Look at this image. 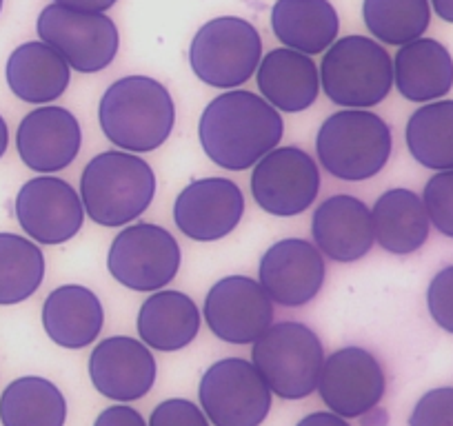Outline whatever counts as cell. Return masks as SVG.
<instances>
[{
	"label": "cell",
	"mask_w": 453,
	"mask_h": 426,
	"mask_svg": "<svg viewBox=\"0 0 453 426\" xmlns=\"http://www.w3.org/2000/svg\"><path fill=\"white\" fill-rule=\"evenodd\" d=\"M285 123L276 107L254 91L234 89L204 107L198 136L213 164L229 171H245L276 149Z\"/></svg>",
	"instance_id": "cell-1"
},
{
	"label": "cell",
	"mask_w": 453,
	"mask_h": 426,
	"mask_svg": "<svg viewBox=\"0 0 453 426\" xmlns=\"http://www.w3.org/2000/svg\"><path fill=\"white\" fill-rule=\"evenodd\" d=\"M100 129L109 142L132 154L158 149L172 136L176 107L163 82L150 76H125L100 98Z\"/></svg>",
	"instance_id": "cell-2"
},
{
	"label": "cell",
	"mask_w": 453,
	"mask_h": 426,
	"mask_svg": "<svg viewBox=\"0 0 453 426\" xmlns=\"http://www.w3.org/2000/svg\"><path fill=\"white\" fill-rule=\"evenodd\" d=\"M156 195L154 169L132 151H103L81 178L85 213L103 227H125L150 209Z\"/></svg>",
	"instance_id": "cell-3"
},
{
	"label": "cell",
	"mask_w": 453,
	"mask_h": 426,
	"mask_svg": "<svg viewBox=\"0 0 453 426\" xmlns=\"http://www.w3.org/2000/svg\"><path fill=\"white\" fill-rule=\"evenodd\" d=\"M391 129L369 110H342L322 123L316 138L318 160L334 178L369 180L391 158Z\"/></svg>",
	"instance_id": "cell-4"
},
{
	"label": "cell",
	"mask_w": 453,
	"mask_h": 426,
	"mask_svg": "<svg viewBox=\"0 0 453 426\" xmlns=\"http://www.w3.org/2000/svg\"><path fill=\"white\" fill-rule=\"evenodd\" d=\"M320 89L331 103L349 110H369L394 89V60L369 36H345L322 56Z\"/></svg>",
	"instance_id": "cell-5"
},
{
	"label": "cell",
	"mask_w": 453,
	"mask_h": 426,
	"mask_svg": "<svg viewBox=\"0 0 453 426\" xmlns=\"http://www.w3.org/2000/svg\"><path fill=\"white\" fill-rule=\"evenodd\" d=\"M251 362L272 393L282 399H303L316 391L325 349L307 324L278 323L254 342Z\"/></svg>",
	"instance_id": "cell-6"
},
{
	"label": "cell",
	"mask_w": 453,
	"mask_h": 426,
	"mask_svg": "<svg viewBox=\"0 0 453 426\" xmlns=\"http://www.w3.org/2000/svg\"><path fill=\"white\" fill-rule=\"evenodd\" d=\"M263 60V38L245 19L220 16L196 32L189 47L191 72L209 87L236 89Z\"/></svg>",
	"instance_id": "cell-7"
},
{
	"label": "cell",
	"mask_w": 453,
	"mask_h": 426,
	"mask_svg": "<svg viewBox=\"0 0 453 426\" xmlns=\"http://www.w3.org/2000/svg\"><path fill=\"white\" fill-rule=\"evenodd\" d=\"M38 36L81 73L103 72L120 47L119 27L104 11H81L51 3L38 16Z\"/></svg>",
	"instance_id": "cell-8"
},
{
	"label": "cell",
	"mask_w": 453,
	"mask_h": 426,
	"mask_svg": "<svg viewBox=\"0 0 453 426\" xmlns=\"http://www.w3.org/2000/svg\"><path fill=\"white\" fill-rule=\"evenodd\" d=\"M203 413L213 426H260L272 408V389L254 362L218 360L198 386Z\"/></svg>",
	"instance_id": "cell-9"
},
{
	"label": "cell",
	"mask_w": 453,
	"mask_h": 426,
	"mask_svg": "<svg viewBox=\"0 0 453 426\" xmlns=\"http://www.w3.org/2000/svg\"><path fill=\"white\" fill-rule=\"evenodd\" d=\"M107 269L113 280L127 289L154 293L176 278L180 269V247L176 238L158 224H129L113 238Z\"/></svg>",
	"instance_id": "cell-10"
},
{
	"label": "cell",
	"mask_w": 453,
	"mask_h": 426,
	"mask_svg": "<svg viewBox=\"0 0 453 426\" xmlns=\"http://www.w3.org/2000/svg\"><path fill=\"white\" fill-rule=\"evenodd\" d=\"M320 191V169L298 147H276L254 164L251 194L263 211L291 218L307 211Z\"/></svg>",
	"instance_id": "cell-11"
},
{
	"label": "cell",
	"mask_w": 453,
	"mask_h": 426,
	"mask_svg": "<svg viewBox=\"0 0 453 426\" xmlns=\"http://www.w3.org/2000/svg\"><path fill=\"white\" fill-rule=\"evenodd\" d=\"M204 320L216 338L229 345H254L273 324V302L258 280L226 276L204 298Z\"/></svg>",
	"instance_id": "cell-12"
},
{
	"label": "cell",
	"mask_w": 453,
	"mask_h": 426,
	"mask_svg": "<svg viewBox=\"0 0 453 426\" xmlns=\"http://www.w3.org/2000/svg\"><path fill=\"white\" fill-rule=\"evenodd\" d=\"M316 389L326 408L347 420L376 408L387 380L376 355L360 346H345L326 355Z\"/></svg>",
	"instance_id": "cell-13"
},
{
	"label": "cell",
	"mask_w": 453,
	"mask_h": 426,
	"mask_svg": "<svg viewBox=\"0 0 453 426\" xmlns=\"http://www.w3.org/2000/svg\"><path fill=\"white\" fill-rule=\"evenodd\" d=\"M16 218L32 240L63 245L82 227L85 207L81 194L63 178L50 173L32 178L16 195Z\"/></svg>",
	"instance_id": "cell-14"
},
{
	"label": "cell",
	"mask_w": 453,
	"mask_h": 426,
	"mask_svg": "<svg viewBox=\"0 0 453 426\" xmlns=\"http://www.w3.org/2000/svg\"><path fill=\"white\" fill-rule=\"evenodd\" d=\"M245 216V195L229 178H200L180 191L173 204L176 227L187 238L213 242L229 236Z\"/></svg>",
	"instance_id": "cell-15"
},
{
	"label": "cell",
	"mask_w": 453,
	"mask_h": 426,
	"mask_svg": "<svg viewBox=\"0 0 453 426\" xmlns=\"http://www.w3.org/2000/svg\"><path fill=\"white\" fill-rule=\"evenodd\" d=\"M325 258L313 242L285 238L265 251L258 282L273 304L294 308L311 302L325 285Z\"/></svg>",
	"instance_id": "cell-16"
},
{
	"label": "cell",
	"mask_w": 453,
	"mask_h": 426,
	"mask_svg": "<svg viewBox=\"0 0 453 426\" xmlns=\"http://www.w3.org/2000/svg\"><path fill=\"white\" fill-rule=\"evenodd\" d=\"M156 358L142 340L113 336L100 342L89 358V377L100 395L116 402L145 398L156 382Z\"/></svg>",
	"instance_id": "cell-17"
},
{
	"label": "cell",
	"mask_w": 453,
	"mask_h": 426,
	"mask_svg": "<svg viewBox=\"0 0 453 426\" xmlns=\"http://www.w3.org/2000/svg\"><path fill=\"white\" fill-rule=\"evenodd\" d=\"M81 145V123L65 107H38L29 111L16 132L20 160L38 173L67 169L76 160Z\"/></svg>",
	"instance_id": "cell-18"
},
{
	"label": "cell",
	"mask_w": 453,
	"mask_h": 426,
	"mask_svg": "<svg viewBox=\"0 0 453 426\" xmlns=\"http://www.w3.org/2000/svg\"><path fill=\"white\" fill-rule=\"evenodd\" d=\"M311 236L322 255L335 262H356L376 242L372 209L356 195H331L313 211Z\"/></svg>",
	"instance_id": "cell-19"
},
{
	"label": "cell",
	"mask_w": 453,
	"mask_h": 426,
	"mask_svg": "<svg viewBox=\"0 0 453 426\" xmlns=\"http://www.w3.org/2000/svg\"><path fill=\"white\" fill-rule=\"evenodd\" d=\"M260 95L287 114L309 110L320 94V72L311 56L289 47H278L260 60L256 69Z\"/></svg>",
	"instance_id": "cell-20"
},
{
	"label": "cell",
	"mask_w": 453,
	"mask_h": 426,
	"mask_svg": "<svg viewBox=\"0 0 453 426\" xmlns=\"http://www.w3.org/2000/svg\"><path fill=\"white\" fill-rule=\"evenodd\" d=\"M103 324V302L82 285L58 286L42 304V327L51 342L65 349L89 346L100 336Z\"/></svg>",
	"instance_id": "cell-21"
},
{
	"label": "cell",
	"mask_w": 453,
	"mask_h": 426,
	"mask_svg": "<svg viewBox=\"0 0 453 426\" xmlns=\"http://www.w3.org/2000/svg\"><path fill=\"white\" fill-rule=\"evenodd\" d=\"M394 85L411 103H434L453 87V58L442 42L416 38L394 58Z\"/></svg>",
	"instance_id": "cell-22"
},
{
	"label": "cell",
	"mask_w": 453,
	"mask_h": 426,
	"mask_svg": "<svg viewBox=\"0 0 453 426\" xmlns=\"http://www.w3.org/2000/svg\"><path fill=\"white\" fill-rule=\"evenodd\" d=\"M7 85L12 94L29 104H50L67 91L72 67L42 41L25 42L7 60Z\"/></svg>",
	"instance_id": "cell-23"
},
{
	"label": "cell",
	"mask_w": 453,
	"mask_h": 426,
	"mask_svg": "<svg viewBox=\"0 0 453 426\" xmlns=\"http://www.w3.org/2000/svg\"><path fill=\"white\" fill-rule=\"evenodd\" d=\"M138 336L156 351L189 346L200 331V311L182 291H154L138 311Z\"/></svg>",
	"instance_id": "cell-24"
},
{
	"label": "cell",
	"mask_w": 453,
	"mask_h": 426,
	"mask_svg": "<svg viewBox=\"0 0 453 426\" xmlns=\"http://www.w3.org/2000/svg\"><path fill=\"white\" fill-rule=\"evenodd\" d=\"M272 29L278 41L300 54H325L340 29L338 11L329 0H276Z\"/></svg>",
	"instance_id": "cell-25"
},
{
	"label": "cell",
	"mask_w": 453,
	"mask_h": 426,
	"mask_svg": "<svg viewBox=\"0 0 453 426\" xmlns=\"http://www.w3.org/2000/svg\"><path fill=\"white\" fill-rule=\"evenodd\" d=\"M373 238L394 255H409L420 249L431 232L425 202L411 189H389L372 209Z\"/></svg>",
	"instance_id": "cell-26"
},
{
	"label": "cell",
	"mask_w": 453,
	"mask_h": 426,
	"mask_svg": "<svg viewBox=\"0 0 453 426\" xmlns=\"http://www.w3.org/2000/svg\"><path fill=\"white\" fill-rule=\"evenodd\" d=\"M65 420L67 402L45 377H19L0 395L3 426H65Z\"/></svg>",
	"instance_id": "cell-27"
},
{
	"label": "cell",
	"mask_w": 453,
	"mask_h": 426,
	"mask_svg": "<svg viewBox=\"0 0 453 426\" xmlns=\"http://www.w3.org/2000/svg\"><path fill=\"white\" fill-rule=\"evenodd\" d=\"M407 147L422 167L453 169V100H434L413 111L407 123Z\"/></svg>",
	"instance_id": "cell-28"
},
{
	"label": "cell",
	"mask_w": 453,
	"mask_h": 426,
	"mask_svg": "<svg viewBox=\"0 0 453 426\" xmlns=\"http://www.w3.org/2000/svg\"><path fill=\"white\" fill-rule=\"evenodd\" d=\"M45 278V255L36 242L16 233H0V304L32 298Z\"/></svg>",
	"instance_id": "cell-29"
},
{
	"label": "cell",
	"mask_w": 453,
	"mask_h": 426,
	"mask_svg": "<svg viewBox=\"0 0 453 426\" xmlns=\"http://www.w3.org/2000/svg\"><path fill=\"white\" fill-rule=\"evenodd\" d=\"M363 19L378 41L403 47L429 29L431 5L429 0H365Z\"/></svg>",
	"instance_id": "cell-30"
},
{
	"label": "cell",
	"mask_w": 453,
	"mask_h": 426,
	"mask_svg": "<svg viewBox=\"0 0 453 426\" xmlns=\"http://www.w3.org/2000/svg\"><path fill=\"white\" fill-rule=\"evenodd\" d=\"M429 223L442 236L453 238V169L438 171L425 186L422 194Z\"/></svg>",
	"instance_id": "cell-31"
},
{
	"label": "cell",
	"mask_w": 453,
	"mask_h": 426,
	"mask_svg": "<svg viewBox=\"0 0 453 426\" xmlns=\"http://www.w3.org/2000/svg\"><path fill=\"white\" fill-rule=\"evenodd\" d=\"M409 426H453V389L426 391L418 399Z\"/></svg>",
	"instance_id": "cell-32"
},
{
	"label": "cell",
	"mask_w": 453,
	"mask_h": 426,
	"mask_svg": "<svg viewBox=\"0 0 453 426\" xmlns=\"http://www.w3.org/2000/svg\"><path fill=\"white\" fill-rule=\"evenodd\" d=\"M426 307L434 323L444 331L453 333V264L434 276L426 291Z\"/></svg>",
	"instance_id": "cell-33"
},
{
	"label": "cell",
	"mask_w": 453,
	"mask_h": 426,
	"mask_svg": "<svg viewBox=\"0 0 453 426\" xmlns=\"http://www.w3.org/2000/svg\"><path fill=\"white\" fill-rule=\"evenodd\" d=\"M147 426H209V420L191 399L173 398L154 408Z\"/></svg>",
	"instance_id": "cell-34"
},
{
	"label": "cell",
	"mask_w": 453,
	"mask_h": 426,
	"mask_svg": "<svg viewBox=\"0 0 453 426\" xmlns=\"http://www.w3.org/2000/svg\"><path fill=\"white\" fill-rule=\"evenodd\" d=\"M94 426H147V422L142 420L141 413L132 407H125V404H116V407H109L96 417Z\"/></svg>",
	"instance_id": "cell-35"
},
{
	"label": "cell",
	"mask_w": 453,
	"mask_h": 426,
	"mask_svg": "<svg viewBox=\"0 0 453 426\" xmlns=\"http://www.w3.org/2000/svg\"><path fill=\"white\" fill-rule=\"evenodd\" d=\"M296 426H351L345 417L335 415L331 411H318L311 413V415L303 417Z\"/></svg>",
	"instance_id": "cell-36"
},
{
	"label": "cell",
	"mask_w": 453,
	"mask_h": 426,
	"mask_svg": "<svg viewBox=\"0 0 453 426\" xmlns=\"http://www.w3.org/2000/svg\"><path fill=\"white\" fill-rule=\"evenodd\" d=\"M58 5L72 7V10H81V11H107L111 10L119 0H54Z\"/></svg>",
	"instance_id": "cell-37"
},
{
	"label": "cell",
	"mask_w": 453,
	"mask_h": 426,
	"mask_svg": "<svg viewBox=\"0 0 453 426\" xmlns=\"http://www.w3.org/2000/svg\"><path fill=\"white\" fill-rule=\"evenodd\" d=\"M429 5L434 7V11L440 19L453 23V0H429Z\"/></svg>",
	"instance_id": "cell-38"
},
{
	"label": "cell",
	"mask_w": 453,
	"mask_h": 426,
	"mask_svg": "<svg viewBox=\"0 0 453 426\" xmlns=\"http://www.w3.org/2000/svg\"><path fill=\"white\" fill-rule=\"evenodd\" d=\"M7 145H10V129H7L5 118H3V116H0V158H3V156H5Z\"/></svg>",
	"instance_id": "cell-39"
},
{
	"label": "cell",
	"mask_w": 453,
	"mask_h": 426,
	"mask_svg": "<svg viewBox=\"0 0 453 426\" xmlns=\"http://www.w3.org/2000/svg\"><path fill=\"white\" fill-rule=\"evenodd\" d=\"M0 10H3V0H0Z\"/></svg>",
	"instance_id": "cell-40"
}]
</instances>
